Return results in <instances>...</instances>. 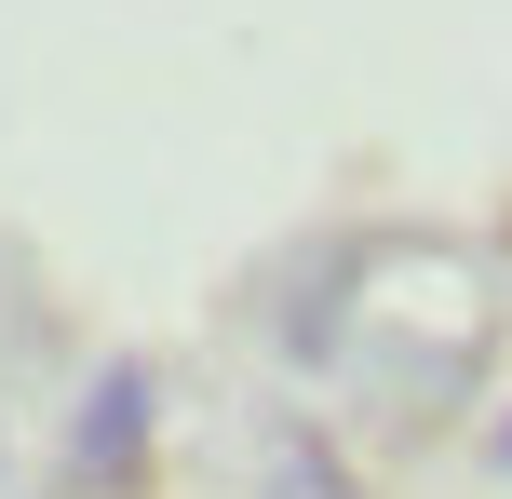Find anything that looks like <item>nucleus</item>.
<instances>
[{
  "instance_id": "obj_2",
  "label": "nucleus",
  "mask_w": 512,
  "mask_h": 499,
  "mask_svg": "<svg viewBox=\"0 0 512 499\" xmlns=\"http://www.w3.org/2000/svg\"><path fill=\"white\" fill-rule=\"evenodd\" d=\"M499 473H512V432H499Z\"/></svg>"
},
{
  "instance_id": "obj_1",
  "label": "nucleus",
  "mask_w": 512,
  "mask_h": 499,
  "mask_svg": "<svg viewBox=\"0 0 512 499\" xmlns=\"http://www.w3.org/2000/svg\"><path fill=\"white\" fill-rule=\"evenodd\" d=\"M149 405H162V378L135 365H95V392H81V432H68V486L81 499H122L135 473H149Z\"/></svg>"
}]
</instances>
